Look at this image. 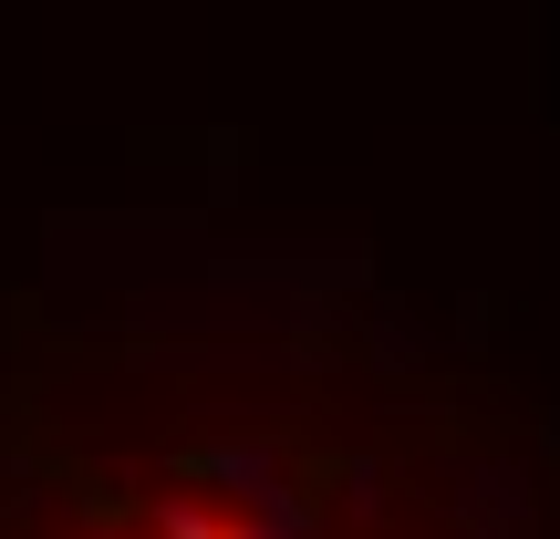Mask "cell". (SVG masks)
<instances>
[{
    "label": "cell",
    "instance_id": "obj_2",
    "mask_svg": "<svg viewBox=\"0 0 560 539\" xmlns=\"http://www.w3.org/2000/svg\"><path fill=\"white\" fill-rule=\"evenodd\" d=\"M94 539H125V529H94Z\"/></svg>",
    "mask_w": 560,
    "mask_h": 539
},
{
    "label": "cell",
    "instance_id": "obj_1",
    "mask_svg": "<svg viewBox=\"0 0 560 539\" xmlns=\"http://www.w3.org/2000/svg\"><path fill=\"white\" fill-rule=\"evenodd\" d=\"M166 539H229V519H208V508H156Z\"/></svg>",
    "mask_w": 560,
    "mask_h": 539
}]
</instances>
